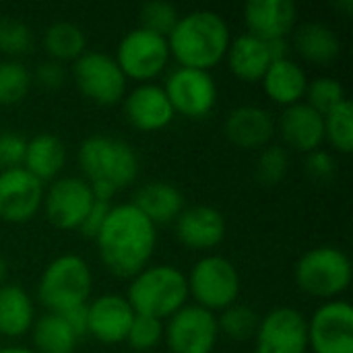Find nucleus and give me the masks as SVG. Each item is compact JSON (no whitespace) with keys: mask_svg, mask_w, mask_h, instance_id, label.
Returning <instances> with one entry per match:
<instances>
[{"mask_svg":"<svg viewBox=\"0 0 353 353\" xmlns=\"http://www.w3.org/2000/svg\"><path fill=\"white\" fill-rule=\"evenodd\" d=\"M105 271L118 279H132L151 265L157 248V228L132 205H112L93 238Z\"/></svg>","mask_w":353,"mask_h":353,"instance_id":"f257e3e1","label":"nucleus"},{"mask_svg":"<svg viewBox=\"0 0 353 353\" xmlns=\"http://www.w3.org/2000/svg\"><path fill=\"white\" fill-rule=\"evenodd\" d=\"M232 43L228 21L209 8H196L180 14L176 27L168 35L172 60L184 68L211 72L225 60Z\"/></svg>","mask_w":353,"mask_h":353,"instance_id":"f03ea898","label":"nucleus"},{"mask_svg":"<svg viewBox=\"0 0 353 353\" xmlns=\"http://www.w3.org/2000/svg\"><path fill=\"white\" fill-rule=\"evenodd\" d=\"M126 300L134 314L168 321L188 304L186 273L170 263H151L128 279Z\"/></svg>","mask_w":353,"mask_h":353,"instance_id":"7ed1b4c3","label":"nucleus"},{"mask_svg":"<svg viewBox=\"0 0 353 353\" xmlns=\"http://www.w3.org/2000/svg\"><path fill=\"white\" fill-rule=\"evenodd\" d=\"M77 161L89 184H108L118 192L132 186L141 172L134 147L110 134L87 137L79 147Z\"/></svg>","mask_w":353,"mask_h":353,"instance_id":"20e7f679","label":"nucleus"},{"mask_svg":"<svg viewBox=\"0 0 353 353\" xmlns=\"http://www.w3.org/2000/svg\"><path fill=\"white\" fill-rule=\"evenodd\" d=\"M93 294V271L89 263L74 252L52 259L37 283V300L46 312L62 314L87 306Z\"/></svg>","mask_w":353,"mask_h":353,"instance_id":"39448f33","label":"nucleus"},{"mask_svg":"<svg viewBox=\"0 0 353 353\" xmlns=\"http://www.w3.org/2000/svg\"><path fill=\"white\" fill-rule=\"evenodd\" d=\"M294 279L308 298L321 302L339 300L352 283V261L343 248L321 244L298 259Z\"/></svg>","mask_w":353,"mask_h":353,"instance_id":"423d86ee","label":"nucleus"},{"mask_svg":"<svg viewBox=\"0 0 353 353\" xmlns=\"http://www.w3.org/2000/svg\"><path fill=\"white\" fill-rule=\"evenodd\" d=\"M188 296L194 300L192 304L219 314L238 302L242 292V281L238 267L223 254H205L201 256L190 273L186 275Z\"/></svg>","mask_w":353,"mask_h":353,"instance_id":"0eeeda50","label":"nucleus"},{"mask_svg":"<svg viewBox=\"0 0 353 353\" xmlns=\"http://www.w3.org/2000/svg\"><path fill=\"white\" fill-rule=\"evenodd\" d=\"M114 60L126 81H134L137 85L155 83V79L161 77L172 62L168 37L134 27L118 41Z\"/></svg>","mask_w":353,"mask_h":353,"instance_id":"6e6552de","label":"nucleus"},{"mask_svg":"<svg viewBox=\"0 0 353 353\" xmlns=\"http://www.w3.org/2000/svg\"><path fill=\"white\" fill-rule=\"evenodd\" d=\"M72 81L85 99L101 108L122 103L128 91V81L114 56L97 50H87L72 62Z\"/></svg>","mask_w":353,"mask_h":353,"instance_id":"1a4fd4ad","label":"nucleus"},{"mask_svg":"<svg viewBox=\"0 0 353 353\" xmlns=\"http://www.w3.org/2000/svg\"><path fill=\"white\" fill-rule=\"evenodd\" d=\"M95 205L89 182L83 176H60L43 190L41 211L60 232H79Z\"/></svg>","mask_w":353,"mask_h":353,"instance_id":"9d476101","label":"nucleus"},{"mask_svg":"<svg viewBox=\"0 0 353 353\" xmlns=\"http://www.w3.org/2000/svg\"><path fill=\"white\" fill-rule=\"evenodd\" d=\"M161 87L176 116H184L188 120H203L217 105L219 89L213 74L207 70L176 66L165 77V83Z\"/></svg>","mask_w":353,"mask_h":353,"instance_id":"9b49d317","label":"nucleus"},{"mask_svg":"<svg viewBox=\"0 0 353 353\" xmlns=\"http://www.w3.org/2000/svg\"><path fill=\"white\" fill-rule=\"evenodd\" d=\"M217 314L186 304L163 323V343L170 353H213L219 343Z\"/></svg>","mask_w":353,"mask_h":353,"instance_id":"f8f14e48","label":"nucleus"},{"mask_svg":"<svg viewBox=\"0 0 353 353\" xmlns=\"http://www.w3.org/2000/svg\"><path fill=\"white\" fill-rule=\"evenodd\" d=\"M254 353H306L308 319L294 306H277L259 321Z\"/></svg>","mask_w":353,"mask_h":353,"instance_id":"ddd939ff","label":"nucleus"},{"mask_svg":"<svg viewBox=\"0 0 353 353\" xmlns=\"http://www.w3.org/2000/svg\"><path fill=\"white\" fill-rule=\"evenodd\" d=\"M312 353H353V308L345 300L323 302L308 319Z\"/></svg>","mask_w":353,"mask_h":353,"instance_id":"4468645a","label":"nucleus"},{"mask_svg":"<svg viewBox=\"0 0 353 353\" xmlns=\"http://www.w3.org/2000/svg\"><path fill=\"white\" fill-rule=\"evenodd\" d=\"M46 186L25 168L0 172V219L6 223H27L39 215Z\"/></svg>","mask_w":353,"mask_h":353,"instance_id":"2eb2a0df","label":"nucleus"},{"mask_svg":"<svg viewBox=\"0 0 353 353\" xmlns=\"http://www.w3.org/2000/svg\"><path fill=\"white\" fill-rule=\"evenodd\" d=\"M132 321L134 310L122 294L108 292L87 304V335L103 345L124 343Z\"/></svg>","mask_w":353,"mask_h":353,"instance_id":"dca6fc26","label":"nucleus"},{"mask_svg":"<svg viewBox=\"0 0 353 353\" xmlns=\"http://www.w3.org/2000/svg\"><path fill=\"white\" fill-rule=\"evenodd\" d=\"M174 228H176V238L184 248L205 254L215 250L225 240L228 234V223L223 213L209 205L184 207V211L174 221Z\"/></svg>","mask_w":353,"mask_h":353,"instance_id":"f3484780","label":"nucleus"},{"mask_svg":"<svg viewBox=\"0 0 353 353\" xmlns=\"http://www.w3.org/2000/svg\"><path fill=\"white\" fill-rule=\"evenodd\" d=\"M122 110L126 122L139 132H159L176 118L163 87L157 83H143L126 91Z\"/></svg>","mask_w":353,"mask_h":353,"instance_id":"a211bd4d","label":"nucleus"},{"mask_svg":"<svg viewBox=\"0 0 353 353\" xmlns=\"http://www.w3.org/2000/svg\"><path fill=\"white\" fill-rule=\"evenodd\" d=\"M228 141L242 151H261L271 145L277 134L273 114L254 103H244L234 108L223 124Z\"/></svg>","mask_w":353,"mask_h":353,"instance_id":"6ab92c4d","label":"nucleus"},{"mask_svg":"<svg viewBox=\"0 0 353 353\" xmlns=\"http://www.w3.org/2000/svg\"><path fill=\"white\" fill-rule=\"evenodd\" d=\"M275 128L283 145L292 151L308 155L325 145V116L306 101L283 108L279 120H275Z\"/></svg>","mask_w":353,"mask_h":353,"instance_id":"aec40b11","label":"nucleus"},{"mask_svg":"<svg viewBox=\"0 0 353 353\" xmlns=\"http://www.w3.org/2000/svg\"><path fill=\"white\" fill-rule=\"evenodd\" d=\"M298 21V8L292 0H250L244 6L246 33L263 39H288Z\"/></svg>","mask_w":353,"mask_h":353,"instance_id":"412c9836","label":"nucleus"},{"mask_svg":"<svg viewBox=\"0 0 353 353\" xmlns=\"http://www.w3.org/2000/svg\"><path fill=\"white\" fill-rule=\"evenodd\" d=\"M308 81L310 77L306 68L298 60L288 56V58L271 62V66L261 79V87H263V93L273 103L281 108H290V105L304 101Z\"/></svg>","mask_w":353,"mask_h":353,"instance_id":"4be33fe9","label":"nucleus"},{"mask_svg":"<svg viewBox=\"0 0 353 353\" xmlns=\"http://www.w3.org/2000/svg\"><path fill=\"white\" fill-rule=\"evenodd\" d=\"M230 72L242 81V83H261L263 74L273 62L269 41H263L250 33H240L238 37H232L230 50L225 54V60Z\"/></svg>","mask_w":353,"mask_h":353,"instance_id":"5701e85b","label":"nucleus"},{"mask_svg":"<svg viewBox=\"0 0 353 353\" xmlns=\"http://www.w3.org/2000/svg\"><path fill=\"white\" fill-rule=\"evenodd\" d=\"M155 228L168 225L184 211V194L170 182L155 180L143 184L130 201Z\"/></svg>","mask_w":353,"mask_h":353,"instance_id":"b1692460","label":"nucleus"},{"mask_svg":"<svg viewBox=\"0 0 353 353\" xmlns=\"http://www.w3.org/2000/svg\"><path fill=\"white\" fill-rule=\"evenodd\" d=\"M292 46L296 54L316 66H327L339 58L341 41L335 33V29L321 21H308L304 25H298L294 29Z\"/></svg>","mask_w":353,"mask_h":353,"instance_id":"393cba45","label":"nucleus"},{"mask_svg":"<svg viewBox=\"0 0 353 353\" xmlns=\"http://www.w3.org/2000/svg\"><path fill=\"white\" fill-rule=\"evenodd\" d=\"M66 147L64 143L52 134V132H39L31 139H27L25 159L23 168L37 178L41 184H50L56 178H60L64 165H66Z\"/></svg>","mask_w":353,"mask_h":353,"instance_id":"a878e982","label":"nucleus"},{"mask_svg":"<svg viewBox=\"0 0 353 353\" xmlns=\"http://www.w3.org/2000/svg\"><path fill=\"white\" fill-rule=\"evenodd\" d=\"M35 319V302L21 285H0V337H25L31 331Z\"/></svg>","mask_w":353,"mask_h":353,"instance_id":"bb28decb","label":"nucleus"},{"mask_svg":"<svg viewBox=\"0 0 353 353\" xmlns=\"http://www.w3.org/2000/svg\"><path fill=\"white\" fill-rule=\"evenodd\" d=\"M29 335L35 353H72L79 343L77 333L68 327L64 316L54 312L37 316Z\"/></svg>","mask_w":353,"mask_h":353,"instance_id":"cd10ccee","label":"nucleus"},{"mask_svg":"<svg viewBox=\"0 0 353 353\" xmlns=\"http://www.w3.org/2000/svg\"><path fill=\"white\" fill-rule=\"evenodd\" d=\"M43 50L50 60L66 64L79 60L87 52V33L70 21H56L43 31Z\"/></svg>","mask_w":353,"mask_h":353,"instance_id":"c85d7f7f","label":"nucleus"},{"mask_svg":"<svg viewBox=\"0 0 353 353\" xmlns=\"http://www.w3.org/2000/svg\"><path fill=\"white\" fill-rule=\"evenodd\" d=\"M33 85L31 70L21 60H0V105L10 108L21 103Z\"/></svg>","mask_w":353,"mask_h":353,"instance_id":"c756f323","label":"nucleus"},{"mask_svg":"<svg viewBox=\"0 0 353 353\" xmlns=\"http://www.w3.org/2000/svg\"><path fill=\"white\" fill-rule=\"evenodd\" d=\"M325 143L337 153L350 155L353 149V105L350 99L325 114Z\"/></svg>","mask_w":353,"mask_h":353,"instance_id":"7c9ffc66","label":"nucleus"},{"mask_svg":"<svg viewBox=\"0 0 353 353\" xmlns=\"http://www.w3.org/2000/svg\"><path fill=\"white\" fill-rule=\"evenodd\" d=\"M259 312L246 304H232L230 308L221 310L217 314V325H219V333L225 335L232 341H248L254 337L256 329H259Z\"/></svg>","mask_w":353,"mask_h":353,"instance_id":"2f4dec72","label":"nucleus"},{"mask_svg":"<svg viewBox=\"0 0 353 353\" xmlns=\"http://www.w3.org/2000/svg\"><path fill=\"white\" fill-rule=\"evenodd\" d=\"M345 87L341 85L339 79L329 77V74H321L308 81V89H306V97L304 101L314 108L319 114H327L333 108H337L341 101H345Z\"/></svg>","mask_w":353,"mask_h":353,"instance_id":"473e14b6","label":"nucleus"},{"mask_svg":"<svg viewBox=\"0 0 353 353\" xmlns=\"http://www.w3.org/2000/svg\"><path fill=\"white\" fill-rule=\"evenodd\" d=\"M33 31L27 23L14 17H0V54L19 60L33 50Z\"/></svg>","mask_w":353,"mask_h":353,"instance_id":"72a5a7b5","label":"nucleus"},{"mask_svg":"<svg viewBox=\"0 0 353 353\" xmlns=\"http://www.w3.org/2000/svg\"><path fill=\"white\" fill-rule=\"evenodd\" d=\"M290 172V153L283 145H267L256 159V178L265 186H277Z\"/></svg>","mask_w":353,"mask_h":353,"instance_id":"f704fd0d","label":"nucleus"},{"mask_svg":"<svg viewBox=\"0 0 353 353\" xmlns=\"http://www.w3.org/2000/svg\"><path fill=\"white\" fill-rule=\"evenodd\" d=\"M139 19H141V25L139 27H143V29H147L151 33H157V35L168 37L172 33V29L176 27L178 19H180V12L170 2L153 0V2H145L141 6Z\"/></svg>","mask_w":353,"mask_h":353,"instance_id":"c9c22d12","label":"nucleus"},{"mask_svg":"<svg viewBox=\"0 0 353 353\" xmlns=\"http://www.w3.org/2000/svg\"><path fill=\"white\" fill-rule=\"evenodd\" d=\"M126 343L139 353L153 352L159 343H163V321L134 314V321L126 335Z\"/></svg>","mask_w":353,"mask_h":353,"instance_id":"e433bc0d","label":"nucleus"},{"mask_svg":"<svg viewBox=\"0 0 353 353\" xmlns=\"http://www.w3.org/2000/svg\"><path fill=\"white\" fill-rule=\"evenodd\" d=\"M27 139L14 130H0V172L23 168Z\"/></svg>","mask_w":353,"mask_h":353,"instance_id":"4c0bfd02","label":"nucleus"},{"mask_svg":"<svg viewBox=\"0 0 353 353\" xmlns=\"http://www.w3.org/2000/svg\"><path fill=\"white\" fill-rule=\"evenodd\" d=\"M306 172L314 182H331L337 176V159L327 149H316L306 155Z\"/></svg>","mask_w":353,"mask_h":353,"instance_id":"58836bf2","label":"nucleus"},{"mask_svg":"<svg viewBox=\"0 0 353 353\" xmlns=\"http://www.w3.org/2000/svg\"><path fill=\"white\" fill-rule=\"evenodd\" d=\"M33 77V83H37L39 87L48 89V91H56V89H62L64 83H66V66L60 64V62H54V60H43L35 66V70L31 72Z\"/></svg>","mask_w":353,"mask_h":353,"instance_id":"ea45409f","label":"nucleus"},{"mask_svg":"<svg viewBox=\"0 0 353 353\" xmlns=\"http://www.w3.org/2000/svg\"><path fill=\"white\" fill-rule=\"evenodd\" d=\"M110 207H112L110 203H99V201H95V205L91 207V211H89V215H87V219L83 221V225H81L79 232H81L85 238H91V240H93V238L97 236L99 228L103 225Z\"/></svg>","mask_w":353,"mask_h":353,"instance_id":"a19ab883","label":"nucleus"},{"mask_svg":"<svg viewBox=\"0 0 353 353\" xmlns=\"http://www.w3.org/2000/svg\"><path fill=\"white\" fill-rule=\"evenodd\" d=\"M62 316L68 323V327L77 333L79 339L87 335V306H79L68 312H62Z\"/></svg>","mask_w":353,"mask_h":353,"instance_id":"79ce46f5","label":"nucleus"},{"mask_svg":"<svg viewBox=\"0 0 353 353\" xmlns=\"http://www.w3.org/2000/svg\"><path fill=\"white\" fill-rule=\"evenodd\" d=\"M0 353H35L31 347H23V345H6L0 347Z\"/></svg>","mask_w":353,"mask_h":353,"instance_id":"37998d69","label":"nucleus"},{"mask_svg":"<svg viewBox=\"0 0 353 353\" xmlns=\"http://www.w3.org/2000/svg\"><path fill=\"white\" fill-rule=\"evenodd\" d=\"M6 277H8V263H6V259L0 254V285L6 283Z\"/></svg>","mask_w":353,"mask_h":353,"instance_id":"c03bdc74","label":"nucleus"}]
</instances>
